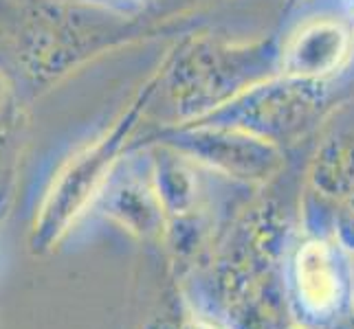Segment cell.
I'll return each mask as SVG.
<instances>
[{"label": "cell", "mask_w": 354, "mask_h": 329, "mask_svg": "<svg viewBox=\"0 0 354 329\" xmlns=\"http://www.w3.org/2000/svg\"><path fill=\"white\" fill-rule=\"evenodd\" d=\"M346 48V38L335 24H315L301 31L286 48L284 68L290 75H317L330 70Z\"/></svg>", "instance_id": "7a4b0ae2"}, {"label": "cell", "mask_w": 354, "mask_h": 329, "mask_svg": "<svg viewBox=\"0 0 354 329\" xmlns=\"http://www.w3.org/2000/svg\"><path fill=\"white\" fill-rule=\"evenodd\" d=\"M295 275L299 297L313 312H326L337 303L341 283L328 246L319 241L304 246L297 255Z\"/></svg>", "instance_id": "6da1fadb"}]
</instances>
